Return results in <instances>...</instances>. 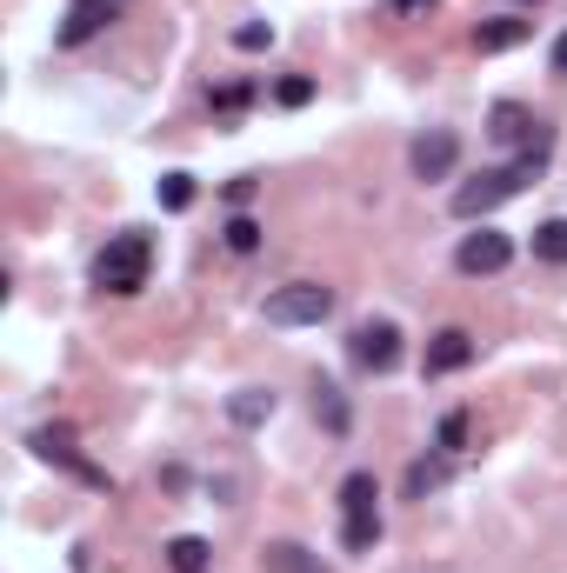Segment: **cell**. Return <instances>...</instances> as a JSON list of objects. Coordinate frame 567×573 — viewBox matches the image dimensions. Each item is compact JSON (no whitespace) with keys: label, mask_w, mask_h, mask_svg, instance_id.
Returning a JSON list of instances; mask_svg holds the SVG:
<instances>
[{"label":"cell","mask_w":567,"mask_h":573,"mask_svg":"<svg viewBox=\"0 0 567 573\" xmlns=\"http://www.w3.org/2000/svg\"><path fill=\"white\" fill-rule=\"evenodd\" d=\"M541 160H548V154H521L515 167H481L475 180H461V187H454V214H461V220H488L501 200H515V194L541 174Z\"/></svg>","instance_id":"1"},{"label":"cell","mask_w":567,"mask_h":573,"mask_svg":"<svg viewBox=\"0 0 567 573\" xmlns=\"http://www.w3.org/2000/svg\"><path fill=\"white\" fill-rule=\"evenodd\" d=\"M147 267H154V240L147 234H114L100 247V260H94V287L100 294H140Z\"/></svg>","instance_id":"2"},{"label":"cell","mask_w":567,"mask_h":573,"mask_svg":"<svg viewBox=\"0 0 567 573\" xmlns=\"http://www.w3.org/2000/svg\"><path fill=\"white\" fill-rule=\"evenodd\" d=\"M261 314H267V327H321V320L334 314V287H321V280H287V287H274V294L261 300Z\"/></svg>","instance_id":"3"},{"label":"cell","mask_w":567,"mask_h":573,"mask_svg":"<svg viewBox=\"0 0 567 573\" xmlns=\"http://www.w3.org/2000/svg\"><path fill=\"white\" fill-rule=\"evenodd\" d=\"M488 134L501 140V147H521V154H548L555 147V134L521 107V100H495V113H488Z\"/></svg>","instance_id":"4"},{"label":"cell","mask_w":567,"mask_h":573,"mask_svg":"<svg viewBox=\"0 0 567 573\" xmlns=\"http://www.w3.org/2000/svg\"><path fill=\"white\" fill-rule=\"evenodd\" d=\"M348 354H354V367H368V374H394V367H401V327H394V320H361L354 340H348Z\"/></svg>","instance_id":"5"},{"label":"cell","mask_w":567,"mask_h":573,"mask_svg":"<svg viewBox=\"0 0 567 573\" xmlns=\"http://www.w3.org/2000/svg\"><path fill=\"white\" fill-rule=\"evenodd\" d=\"M508 260H515V240H508V234H495L488 220L454 247V267H461V274H475V280H481V274H501Z\"/></svg>","instance_id":"6"},{"label":"cell","mask_w":567,"mask_h":573,"mask_svg":"<svg viewBox=\"0 0 567 573\" xmlns=\"http://www.w3.org/2000/svg\"><path fill=\"white\" fill-rule=\"evenodd\" d=\"M454 160H461V140H454L448 127H428V134H414V147H408V167H414L421 180H448Z\"/></svg>","instance_id":"7"},{"label":"cell","mask_w":567,"mask_h":573,"mask_svg":"<svg viewBox=\"0 0 567 573\" xmlns=\"http://www.w3.org/2000/svg\"><path fill=\"white\" fill-rule=\"evenodd\" d=\"M120 13V0H74L67 7V20H60V47H80V40H94L107 20Z\"/></svg>","instance_id":"8"},{"label":"cell","mask_w":567,"mask_h":573,"mask_svg":"<svg viewBox=\"0 0 567 573\" xmlns=\"http://www.w3.org/2000/svg\"><path fill=\"white\" fill-rule=\"evenodd\" d=\"M468 360H475V334L468 327H441L428 340V374H461Z\"/></svg>","instance_id":"9"},{"label":"cell","mask_w":567,"mask_h":573,"mask_svg":"<svg viewBox=\"0 0 567 573\" xmlns=\"http://www.w3.org/2000/svg\"><path fill=\"white\" fill-rule=\"evenodd\" d=\"M521 40H535V20H528V13H501V20H481V27H475V47H481V53H508V47H521Z\"/></svg>","instance_id":"10"},{"label":"cell","mask_w":567,"mask_h":573,"mask_svg":"<svg viewBox=\"0 0 567 573\" xmlns=\"http://www.w3.org/2000/svg\"><path fill=\"white\" fill-rule=\"evenodd\" d=\"M167 567L174 573H207L214 567V547H207L201 534H174V541H167Z\"/></svg>","instance_id":"11"},{"label":"cell","mask_w":567,"mask_h":573,"mask_svg":"<svg viewBox=\"0 0 567 573\" xmlns=\"http://www.w3.org/2000/svg\"><path fill=\"white\" fill-rule=\"evenodd\" d=\"M227 414H234V427H267V421H274V394H267V387H241V394L227 401Z\"/></svg>","instance_id":"12"},{"label":"cell","mask_w":567,"mask_h":573,"mask_svg":"<svg viewBox=\"0 0 567 573\" xmlns=\"http://www.w3.org/2000/svg\"><path fill=\"white\" fill-rule=\"evenodd\" d=\"M261 561H267V573H321V561H314L307 547H294V541H274V547H261Z\"/></svg>","instance_id":"13"},{"label":"cell","mask_w":567,"mask_h":573,"mask_svg":"<svg viewBox=\"0 0 567 573\" xmlns=\"http://www.w3.org/2000/svg\"><path fill=\"white\" fill-rule=\"evenodd\" d=\"M434 487H448V454H434V461H414V467H408V501H428Z\"/></svg>","instance_id":"14"},{"label":"cell","mask_w":567,"mask_h":573,"mask_svg":"<svg viewBox=\"0 0 567 573\" xmlns=\"http://www.w3.org/2000/svg\"><path fill=\"white\" fill-rule=\"evenodd\" d=\"M374 501H381L374 474H348L341 481V514H374Z\"/></svg>","instance_id":"15"},{"label":"cell","mask_w":567,"mask_h":573,"mask_svg":"<svg viewBox=\"0 0 567 573\" xmlns=\"http://www.w3.org/2000/svg\"><path fill=\"white\" fill-rule=\"evenodd\" d=\"M535 260L567 267V220H541V227H535Z\"/></svg>","instance_id":"16"},{"label":"cell","mask_w":567,"mask_h":573,"mask_svg":"<svg viewBox=\"0 0 567 573\" xmlns=\"http://www.w3.org/2000/svg\"><path fill=\"white\" fill-rule=\"evenodd\" d=\"M341 541H348V554H368V547L381 541V514H348V527H341Z\"/></svg>","instance_id":"17"},{"label":"cell","mask_w":567,"mask_h":573,"mask_svg":"<svg viewBox=\"0 0 567 573\" xmlns=\"http://www.w3.org/2000/svg\"><path fill=\"white\" fill-rule=\"evenodd\" d=\"M160 207L167 214H187L194 207V174H160Z\"/></svg>","instance_id":"18"},{"label":"cell","mask_w":567,"mask_h":573,"mask_svg":"<svg viewBox=\"0 0 567 573\" xmlns=\"http://www.w3.org/2000/svg\"><path fill=\"white\" fill-rule=\"evenodd\" d=\"M314 414L328 421V434H348V401H341V387H321V394H314Z\"/></svg>","instance_id":"19"},{"label":"cell","mask_w":567,"mask_h":573,"mask_svg":"<svg viewBox=\"0 0 567 573\" xmlns=\"http://www.w3.org/2000/svg\"><path fill=\"white\" fill-rule=\"evenodd\" d=\"M274 100H281V107H307V100H314V80H307V73H287V80H274Z\"/></svg>","instance_id":"20"},{"label":"cell","mask_w":567,"mask_h":573,"mask_svg":"<svg viewBox=\"0 0 567 573\" xmlns=\"http://www.w3.org/2000/svg\"><path fill=\"white\" fill-rule=\"evenodd\" d=\"M227 247H234V254H254V247H261V220L234 214V220H227Z\"/></svg>","instance_id":"21"},{"label":"cell","mask_w":567,"mask_h":573,"mask_svg":"<svg viewBox=\"0 0 567 573\" xmlns=\"http://www.w3.org/2000/svg\"><path fill=\"white\" fill-rule=\"evenodd\" d=\"M234 47L241 53H261V47H274V27L267 20H247V27H234Z\"/></svg>","instance_id":"22"},{"label":"cell","mask_w":567,"mask_h":573,"mask_svg":"<svg viewBox=\"0 0 567 573\" xmlns=\"http://www.w3.org/2000/svg\"><path fill=\"white\" fill-rule=\"evenodd\" d=\"M247 100H254V87H247V80H234V87H214V113H241Z\"/></svg>","instance_id":"23"},{"label":"cell","mask_w":567,"mask_h":573,"mask_svg":"<svg viewBox=\"0 0 567 573\" xmlns=\"http://www.w3.org/2000/svg\"><path fill=\"white\" fill-rule=\"evenodd\" d=\"M468 447V414H448L441 421V454H461Z\"/></svg>","instance_id":"24"},{"label":"cell","mask_w":567,"mask_h":573,"mask_svg":"<svg viewBox=\"0 0 567 573\" xmlns=\"http://www.w3.org/2000/svg\"><path fill=\"white\" fill-rule=\"evenodd\" d=\"M247 200H254V180H247V174H241V180H227V207H234V214H247Z\"/></svg>","instance_id":"25"},{"label":"cell","mask_w":567,"mask_h":573,"mask_svg":"<svg viewBox=\"0 0 567 573\" xmlns=\"http://www.w3.org/2000/svg\"><path fill=\"white\" fill-rule=\"evenodd\" d=\"M434 0H394V13H428Z\"/></svg>","instance_id":"26"},{"label":"cell","mask_w":567,"mask_h":573,"mask_svg":"<svg viewBox=\"0 0 567 573\" xmlns=\"http://www.w3.org/2000/svg\"><path fill=\"white\" fill-rule=\"evenodd\" d=\"M555 73H567V33L555 40Z\"/></svg>","instance_id":"27"},{"label":"cell","mask_w":567,"mask_h":573,"mask_svg":"<svg viewBox=\"0 0 567 573\" xmlns=\"http://www.w3.org/2000/svg\"><path fill=\"white\" fill-rule=\"evenodd\" d=\"M521 7H541V0H521Z\"/></svg>","instance_id":"28"}]
</instances>
